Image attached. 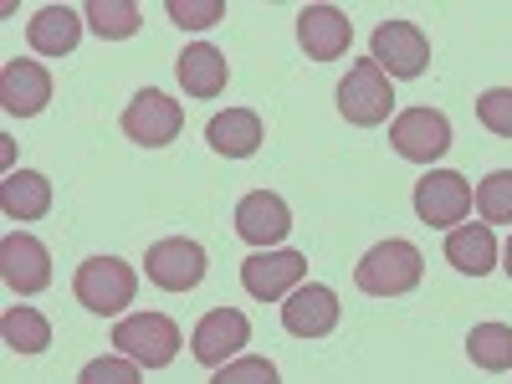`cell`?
Wrapping results in <instances>:
<instances>
[{"instance_id": "6da1fadb", "label": "cell", "mask_w": 512, "mask_h": 384, "mask_svg": "<svg viewBox=\"0 0 512 384\" xmlns=\"http://www.w3.org/2000/svg\"><path fill=\"white\" fill-rule=\"evenodd\" d=\"M420 277H425V262H420V251L410 241H379L354 267V282L369 297H405V292L420 287Z\"/></svg>"}, {"instance_id": "7a4b0ae2", "label": "cell", "mask_w": 512, "mask_h": 384, "mask_svg": "<svg viewBox=\"0 0 512 384\" xmlns=\"http://www.w3.org/2000/svg\"><path fill=\"white\" fill-rule=\"evenodd\" d=\"M72 292H77V303L88 308V313H123L128 303H134V292H139V277L128 262H118V256H88V262L77 267L72 277Z\"/></svg>"}, {"instance_id": "3957f363", "label": "cell", "mask_w": 512, "mask_h": 384, "mask_svg": "<svg viewBox=\"0 0 512 384\" xmlns=\"http://www.w3.org/2000/svg\"><path fill=\"white\" fill-rule=\"evenodd\" d=\"M113 344H118L123 359H134L144 369H164V364H175L185 338H180L175 318H164V313H134V318H123L113 328Z\"/></svg>"}, {"instance_id": "277c9868", "label": "cell", "mask_w": 512, "mask_h": 384, "mask_svg": "<svg viewBox=\"0 0 512 384\" xmlns=\"http://www.w3.org/2000/svg\"><path fill=\"white\" fill-rule=\"evenodd\" d=\"M395 108V93H390V77L379 72L374 57H359L349 67V77L338 82V113H344L354 128H379Z\"/></svg>"}, {"instance_id": "5b68a950", "label": "cell", "mask_w": 512, "mask_h": 384, "mask_svg": "<svg viewBox=\"0 0 512 384\" xmlns=\"http://www.w3.org/2000/svg\"><path fill=\"white\" fill-rule=\"evenodd\" d=\"M205 246L190 241V236H169V241H154L149 256H144V277L164 292H190L205 282Z\"/></svg>"}, {"instance_id": "8992f818", "label": "cell", "mask_w": 512, "mask_h": 384, "mask_svg": "<svg viewBox=\"0 0 512 384\" xmlns=\"http://www.w3.org/2000/svg\"><path fill=\"white\" fill-rule=\"evenodd\" d=\"M180 128H185V108L175 98H164L159 88H144L134 93V103L123 108V134L144 144V149H164V144H175L180 139Z\"/></svg>"}, {"instance_id": "52a82bcc", "label": "cell", "mask_w": 512, "mask_h": 384, "mask_svg": "<svg viewBox=\"0 0 512 384\" xmlns=\"http://www.w3.org/2000/svg\"><path fill=\"white\" fill-rule=\"evenodd\" d=\"M472 210V185L456 169H431L420 185H415V216L436 231H456V221H466Z\"/></svg>"}, {"instance_id": "ba28073f", "label": "cell", "mask_w": 512, "mask_h": 384, "mask_svg": "<svg viewBox=\"0 0 512 384\" xmlns=\"http://www.w3.org/2000/svg\"><path fill=\"white\" fill-rule=\"evenodd\" d=\"M308 277V256L303 251H256L241 262V287L256 303H277V297L297 292Z\"/></svg>"}, {"instance_id": "9c48e42d", "label": "cell", "mask_w": 512, "mask_h": 384, "mask_svg": "<svg viewBox=\"0 0 512 384\" xmlns=\"http://www.w3.org/2000/svg\"><path fill=\"white\" fill-rule=\"evenodd\" d=\"M390 144L400 159L410 164H436L446 149H451V123L446 113L436 108H405L395 123H390Z\"/></svg>"}, {"instance_id": "30bf717a", "label": "cell", "mask_w": 512, "mask_h": 384, "mask_svg": "<svg viewBox=\"0 0 512 384\" xmlns=\"http://www.w3.org/2000/svg\"><path fill=\"white\" fill-rule=\"evenodd\" d=\"M369 57L390 77H420L431 67V41H425V31L415 21H384L369 41Z\"/></svg>"}, {"instance_id": "8fae6325", "label": "cell", "mask_w": 512, "mask_h": 384, "mask_svg": "<svg viewBox=\"0 0 512 384\" xmlns=\"http://www.w3.org/2000/svg\"><path fill=\"white\" fill-rule=\"evenodd\" d=\"M246 344H251V323H246V313H236V308L205 313V318L195 323V333H190V354H195L205 369H226Z\"/></svg>"}, {"instance_id": "7c38bea8", "label": "cell", "mask_w": 512, "mask_h": 384, "mask_svg": "<svg viewBox=\"0 0 512 384\" xmlns=\"http://www.w3.org/2000/svg\"><path fill=\"white\" fill-rule=\"evenodd\" d=\"M0 277H6L11 292L36 297L41 287L52 282V256H47V246H41L36 236H26V231H11L6 241H0Z\"/></svg>"}, {"instance_id": "4fadbf2b", "label": "cell", "mask_w": 512, "mask_h": 384, "mask_svg": "<svg viewBox=\"0 0 512 384\" xmlns=\"http://www.w3.org/2000/svg\"><path fill=\"white\" fill-rule=\"evenodd\" d=\"M282 328H287L292 338H323V333H333V328H338V297H333V287L303 282L297 292H287Z\"/></svg>"}, {"instance_id": "5bb4252c", "label": "cell", "mask_w": 512, "mask_h": 384, "mask_svg": "<svg viewBox=\"0 0 512 384\" xmlns=\"http://www.w3.org/2000/svg\"><path fill=\"white\" fill-rule=\"evenodd\" d=\"M297 41H303V52L313 62H333V57L349 52L354 21L338 6H303V11H297Z\"/></svg>"}, {"instance_id": "9a60e30c", "label": "cell", "mask_w": 512, "mask_h": 384, "mask_svg": "<svg viewBox=\"0 0 512 384\" xmlns=\"http://www.w3.org/2000/svg\"><path fill=\"white\" fill-rule=\"evenodd\" d=\"M287 231H292V210H287L282 195L251 190V195L236 205V236H241V241H251V246L267 251V246L287 241Z\"/></svg>"}, {"instance_id": "2e32d148", "label": "cell", "mask_w": 512, "mask_h": 384, "mask_svg": "<svg viewBox=\"0 0 512 384\" xmlns=\"http://www.w3.org/2000/svg\"><path fill=\"white\" fill-rule=\"evenodd\" d=\"M47 103H52V77H47L41 62L16 57V62L0 67V108H6L11 118H36Z\"/></svg>"}, {"instance_id": "e0dca14e", "label": "cell", "mask_w": 512, "mask_h": 384, "mask_svg": "<svg viewBox=\"0 0 512 384\" xmlns=\"http://www.w3.org/2000/svg\"><path fill=\"white\" fill-rule=\"evenodd\" d=\"M205 139H210V149L226 154V159H251L256 149H262V118H256L251 108H226V113L210 118Z\"/></svg>"}, {"instance_id": "ac0fdd59", "label": "cell", "mask_w": 512, "mask_h": 384, "mask_svg": "<svg viewBox=\"0 0 512 384\" xmlns=\"http://www.w3.org/2000/svg\"><path fill=\"white\" fill-rule=\"evenodd\" d=\"M0 210L11 221H41L52 210V180L36 175V169H16V175L0 180Z\"/></svg>"}, {"instance_id": "d6986e66", "label": "cell", "mask_w": 512, "mask_h": 384, "mask_svg": "<svg viewBox=\"0 0 512 384\" xmlns=\"http://www.w3.org/2000/svg\"><path fill=\"white\" fill-rule=\"evenodd\" d=\"M82 36V16L72 6H41L26 26V41L41 52V57H67Z\"/></svg>"}, {"instance_id": "ffe728a7", "label": "cell", "mask_w": 512, "mask_h": 384, "mask_svg": "<svg viewBox=\"0 0 512 384\" xmlns=\"http://www.w3.org/2000/svg\"><path fill=\"white\" fill-rule=\"evenodd\" d=\"M446 262L456 267V272H466V277H487L492 267H502L497 262V241H492V226H456L451 236H446Z\"/></svg>"}, {"instance_id": "44dd1931", "label": "cell", "mask_w": 512, "mask_h": 384, "mask_svg": "<svg viewBox=\"0 0 512 384\" xmlns=\"http://www.w3.org/2000/svg\"><path fill=\"white\" fill-rule=\"evenodd\" d=\"M180 82H185V93L190 98H221L226 93V77H231V67H226V52H216V47H185V57H180Z\"/></svg>"}, {"instance_id": "7402d4cb", "label": "cell", "mask_w": 512, "mask_h": 384, "mask_svg": "<svg viewBox=\"0 0 512 384\" xmlns=\"http://www.w3.org/2000/svg\"><path fill=\"white\" fill-rule=\"evenodd\" d=\"M466 359H472L477 369H487V374L512 369V328L507 323H477L472 333H466Z\"/></svg>"}, {"instance_id": "603a6c76", "label": "cell", "mask_w": 512, "mask_h": 384, "mask_svg": "<svg viewBox=\"0 0 512 384\" xmlns=\"http://www.w3.org/2000/svg\"><path fill=\"white\" fill-rule=\"evenodd\" d=\"M88 26L103 36V41H128L139 26H144V11L134 6V0H88Z\"/></svg>"}, {"instance_id": "cb8c5ba5", "label": "cell", "mask_w": 512, "mask_h": 384, "mask_svg": "<svg viewBox=\"0 0 512 384\" xmlns=\"http://www.w3.org/2000/svg\"><path fill=\"white\" fill-rule=\"evenodd\" d=\"M0 333H6V349H16V354H41L52 344V323L41 318L36 308H6Z\"/></svg>"}, {"instance_id": "d4e9b609", "label": "cell", "mask_w": 512, "mask_h": 384, "mask_svg": "<svg viewBox=\"0 0 512 384\" xmlns=\"http://www.w3.org/2000/svg\"><path fill=\"white\" fill-rule=\"evenodd\" d=\"M472 205L482 226H512V169H497V175H487L477 190H472Z\"/></svg>"}, {"instance_id": "484cf974", "label": "cell", "mask_w": 512, "mask_h": 384, "mask_svg": "<svg viewBox=\"0 0 512 384\" xmlns=\"http://www.w3.org/2000/svg\"><path fill=\"white\" fill-rule=\"evenodd\" d=\"M169 21L185 26V31H205V26H216L226 16V0H169Z\"/></svg>"}, {"instance_id": "4316f807", "label": "cell", "mask_w": 512, "mask_h": 384, "mask_svg": "<svg viewBox=\"0 0 512 384\" xmlns=\"http://www.w3.org/2000/svg\"><path fill=\"white\" fill-rule=\"evenodd\" d=\"M477 118H482V128H492L497 139H512V88H487L477 98Z\"/></svg>"}, {"instance_id": "83f0119b", "label": "cell", "mask_w": 512, "mask_h": 384, "mask_svg": "<svg viewBox=\"0 0 512 384\" xmlns=\"http://www.w3.org/2000/svg\"><path fill=\"white\" fill-rule=\"evenodd\" d=\"M210 384H282L272 359H231L226 369H216Z\"/></svg>"}, {"instance_id": "f1b7e54d", "label": "cell", "mask_w": 512, "mask_h": 384, "mask_svg": "<svg viewBox=\"0 0 512 384\" xmlns=\"http://www.w3.org/2000/svg\"><path fill=\"white\" fill-rule=\"evenodd\" d=\"M77 384H144L134 359H93L77 374Z\"/></svg>"}, {"instance_id": "f546056e", "label": "cell", "mask_w": 512, "mask_h": 384, "mask_svg": "<svg viewBox=\"0 0 512 384\" xmlns=\"http://www.w3.org/2000/svg\"><path fill=\"white\" fill-rule=\"evenodd\" d=\"M502 272L512 277V236H507V246H502Z\"/></svg>"}]
</instances>
